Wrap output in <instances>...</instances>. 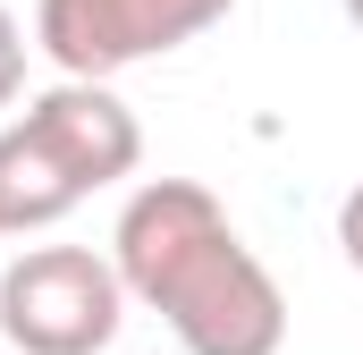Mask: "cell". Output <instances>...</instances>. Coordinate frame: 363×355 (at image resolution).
<instances>
[{
    "instance_id": "cell-6",
    "label": "cell",
    "mask_w": 363,
    "mask_h": 355,
    "mask_svg": "<svg viewBox=\"0 0 363 355\" xmlns=\"http://www.w3.org/2000/svg\"><path fill=\"white\" fill-rule=\"evenodd\" d=\"M17 85H26V26L0 9V110L17 102Z\"/></svg>"
},
{
    "instance_id": "cell-7",
    "label": "cell",
    "mask_w": 363,
    "mask_h": 355,
    "mask_svg": "<svg viewBox=\"0 0 363 355\" xmlns=\"http://www.w3.org/2000/svg\"><path fill=\"white\" fill-rule=\"evenodd\" d=\"M338 254H347V271H363V178L347 186V203H338Z\"/></svg>"
},
{
    "instance_id": "cell-8",
    "label": "cell",
    "mask_w": 363,
    "mask_h": 355,
    "mask_svg": "<svg viewBox=\"0 0 363 355\" xmlns=\"http://www.w3.org/2000/svg\"><path fill=\"white\" fill-rule=\"evenodd\" d=\"M338 9H347V26H363V0H338Z\"/></svg>"
},
{
    "instance_id": "cell-5",
    "label": "cell",
    "mask_w": 363,
    "mask_h": 355,
    "mask_svg": "<svg viewBox=\"0 0 363 355\" xmlns=\"http://www.w3.org/2000/svg\"><path fill=\"white\" fill-rule=\"evenodd\" d=\"M77 178L60 170L26 127H0V237H34V229H60L77 212Z\"/></svg>"
},
{
    "instance_id": "cell-2",
    "label": "cell",
    "mask_w": 363,
    "mask_h": 355,
    "mask_svg": "<svg viewBox=\"0 0 363 355\" xmlns=\"http://www.w3.org/2000/svg\"><path fill=\"white\" fill-rule=\"evenodd\" d=\"M127 322V288L93 246H26L0 271V347L9 355H101Z\"/></svg>"
},
{
    "instance_id": "cell-3",
    "label": "cell",
    "mask_w": 363,
    "mask_h": 355,
    "mask_svg": "<svg viewBox=\"0 0 363 355\" xmlns=\"http://www.w3.org/2000/svg\"><path fill=\"white\" fill-rule=\"evenodd\" d=\"M228 9L237 0H34V43L60 60V77L110 85L118 68L211 34Z\"/></svg>"
},
{
    "instance_id": "cell-9",
    "label": "cell",
    "mask_w": 363,
    "mask_h": 355,
    "mask_svg": "<svg viewBox=\"0 0 363 355\" xmlns=\"http://www.w3.org/2000/svg\"><path fill=\"white\" fill-rule=\"evenodd\" d=\"M0 355H9V347H0Z\"/></svg>"
},
{
    "instance_id": "cell-4",
    "label": "cell",
    "mask_w": 363,
    "mask_h": 355,
    "mask_svg": "<svg viewBox=\"0 0 363 355\" xmlns=\"http://www.w3.org/2000/svg\"><path fill=\"white\" fill-rule=\"evenodd\" d=\"M17 127H26V136H34L68 178H77V195L118 186V178L144 161V127H135V110H127L110 85H77V77H60L51 93L26 102Z\"/></svg>"
},
{
    "instance_id": "cell-1",
    "label": "cell",
    "mask_w": 363,
    "mask_h": 355,
    "mask_svg": "<svg viewBox=\"0 0 363 355\" xmlns=\"http://www.w3.org/2000/svg\"><path fill=\"white\" fill-rule=\"evenodd\" d=\"M110 271L135 305H152L186 355H279L287 296L262 254L237 237L211 186L144 178L110 229Z\"/></svg>"
}]
</instances>
